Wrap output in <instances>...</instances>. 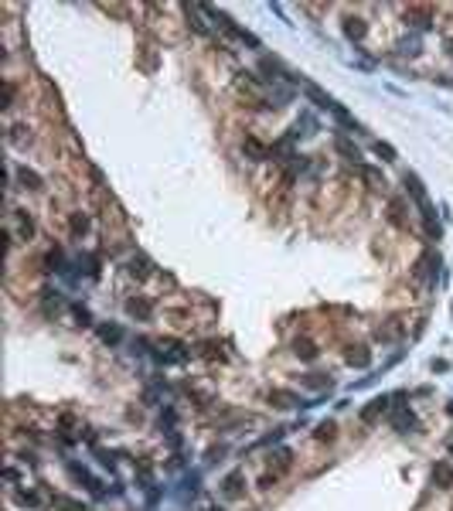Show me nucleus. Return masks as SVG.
<instances>
[{
    "label": "nucleus",
    "instance_id": "1",
    "mask_svg": "<svg viewBox=\"0 0 453 511\" xmlns=\"http://www.w3.org/2000/svg\"><path fill=\"white\" fill-rule=\"evenodd\" d=\"M11 238H21V242H31L34 238V222L27 212H21V208H14L11 212V232H7Z\"/></svg>",
    "mask_w": 453,
    "mask_h": 511
},
{
    "label": "nucleus",
    "instance_id": "2",
    "mask_svg": "<svg viewBox=\"0 0 453 511\" xmlns=\"http://www.w3.org/2000/svg\"><path fill=\"white\" fill-rule=\"evenodd\" d=\"M222 494H225L228 501H235V498H242V494H246V488H242V474H238V470H232V474L225 477V484H222Z\"/></svg>",
    "mask_w": 453,
    "mask_h": 511
},
{
    "label": "nucleus",
    "instance_id": "3",
    "mask_svg": "<svg viewBox=\"0 0 453 511\" xmlns=\"http://www.w3.org/2000/svg\"><path fill=\"white\" fill-rule=\"evenodd\" d=\"M344 34L354 38V41H361L365 38V21L361 17H344Z\"/></svg>",
    "mask_w": 453,
    "mask_h": 511
},
{
    "label": "nucleus",
    "instance_id": "4",
    "mask_svg": "<svg viewBox=\"0 0 453 511\" xmlns=\"http://www.w3.org/2000/svg\"><path fill=\"white\" fill-rule=\"evenodd\" d=\"M433 480H440V488H453V467L450 464H436L433 467Z\"/></svg>",
    "mask_w": 453,
    "mask_h": 511
},
{
    "label": "nucleus",
    "instance_id": "5",
    "mask_svg": "<svg viewBox=\"0 0 453 511\" xmlns=\"http://www.w3.org/2000/svg\"><path fill=\"white\" fill-rule=\"evenodd\" d=\"M307 96H310V99H314V102H317V106H320V109H330V113H334V106H338V102H334V99H330V96H324V92H320V89H317V85H307Z\"/></svg>",
    "mask_w": 453,
    "mask_h": 511
},
{
    "label": "nucleus",
    "instance_id": "6",
    "mask_svg": "<svg viewBox=\"0 0 453 511\" xmlns=\"http://www.w3.org/2000/svg\"><path fill=\"white\" fill-rule=\"evenodd\" d=\"M396 426H399V433H409V430H416V416L412 412H396Z\"/></svg>",
    "mask_w": 453,
    "mask_h": 511
},
{
    "label": "nucleus",
    "instance_id": "7",
    "mask_svg": "<svg viewBox=\"0 0 453 511\" xmlns=\"http://www.w3.org/2000/svg\"><path fill=\"white\" fill-rule=\"evenodd\" d=\"M126 314H133V317H150V304L147 300H130V304H126Z\"/></svg>",
    "mask_w": 453,
    "mask_h": 511
},
{
    "label": "nucleus",
    "instance_id": "8",
    "mask_svg": "<svg viewBox=\"0 0 453 511\" xmlns=\"http://www.w3.org/2000/svg\"><path fill=\"white\" fill-rule=\"evenodd\" d=\"M293 351L300 354V358H317V348H314V341H296Z\"/></svg>",
    "mask_w": 453,
    "mask_h": 511
},
{
    "label": "nucleus",
    "instance_id": "9",
    "mask_svg": "<svg viewBox=\"0 0 453 511\" xmlns=\"http://www.w3.org/2000/svg\"><path fill=\"white\" fill-rule=\"evenodd\" d=\"M242 150H249V154H252V160H262V157H266V150H262V143H259V140H252V136L246 140V143H242Z\"/></svg>",
    "mask_w": 453,
    "mask_h": 511
},
{
    "label": "nucleus",
    "instance_id": "10",
    "mask_svg": "<svg viewBox=\"0 0 453 511\" xmlns=\"http://www.w3.org/2000/svg\"><path fill=\"white\" fill-rule=\"evenodd\" d=\"M348 362H351V365H368V362H372V354H368L361 344H358V351H354V348L348 351Z\"/></svg>",
    "mask_w": 453,
    "mask_h": 511
},
{
    "label": "nucleus",
    "instance_id": "11",
    "mask_svg": "<svg viewBox=\"0 0 453 511\" xmlns=\"http://www.w3.org/2000/svg\"><path fill=\"white\" fill-rule=\"evenodd\" d=\"M17 174H21L24 188H31V191H38V188H41V177H38L34 170H17Z\"/></svg>",
    "mask_w": 453,
    "mask_h": 511
},
{
    "label": "nucleus",
    "instance_id": "12",
    "mask_svg": "<svg viewBox=\"0 0 453 511\" xmlns=\"http://www.w3.org/2000/svg\"><path fill=\"white\" fill-rule=\"evenodd\" d=\"M338 150H341V154H344L348 160H358V147H351L344 136H338Z\"/></svg>",
    "mask_w": 453,
    "mask_h": 511
},
{
    "label": "nucleus",
    "instance_id": "13",
    "mask_svg": "<svg viewBox=\"0 0 453 511\" xmlns=\"http://www.w3.org/2000/svg\"><path fill=\"white\" fill-rule=\"evenodd\" d=\"M334 430H338L334 423H320L317 426V440H334Z\"/></svg>",
    "mask_w": 453,
    "mask_h": 511
},
{
    "label": "nucleus",
    "instance_id": "14",
    "mask_svg": "<svg viewBox=\"0 0 453 511\" xmlns=\"http://www.w3.org/2000/svg\"><path fill=\"white\" fill-rule=\"evenodd\" d=\"M130 273H133V276H147V259H130Z\"/></svg>",
    "mask_w": 453,
    "mask_h": 511
},
{
    "label": "nucleus",
    "instance_id": "15",
    "mask_svg": "<svg viewBox=\"0 0 453 511\" xmlns=\"http://www.w3.org/2000/svg\"><path fill=\"white\" fill-rule=\"evenodd\" d=\"M85 228H89V218H85V215H75V218H72V232H75V235H82Z\"/></svg>",
    "mask_w": 453,
    "mask_h": 511
},
{
    "label": "nucleus",
    "instance_id": "16",
    "mask_svg": "<svg viewBox=\"0 0 453 511\" xmlns=\"http://www.w3.org/2000/svg\"><path fill=\"white\" fill-rule=\"evenodd\" d=\"M304 385H310V388H324V385H330V382H327V378H320V375H307Z\"/></svg>",
    "mask_w": 453,
    "mask_h": 511
},
{
    "label": "nucleus",
    "instance_id": "17",
    "mask_svg": "<svg viewBox=\"0 0 453 511\" xmlns=\"http://www.w3.org/2000/svg\"><path fill=\"white\" fill-rule=\"evenodd\" d=\"M269 399H276V406H293V396H290V392H273V396Z\"/></svg>",
    "mask_w": 453,
    "mask_h": 511
},
{
    "label": "nucleus",
    "instance_id": "18",
    "mask_svg": "<svg viewBox=\"0 0 453 511\" xmlns=\"http://www.w3.org/2000/svg\"><path fill=\"white\" fill-rule=\"evenodd\" d=\"M365 177H368L372 184H385V177H382V174H378L375 167H365Z\"/></svg>",
    "mask_w": 453,
    "mask_h": 511
},
{
    "label": "nucleus",
    "instance_id": "19",
    "mask_svg": "<svg viewBox=\"0 0 453 511\" xmlns=\"http://www.w3.org/2000/svg\"><path fill=\"white\" fill-rule=\"evenodd\" d=\"M375 150H378V154H382L385 160H396V150L388 147V143H375Z\"/></svg>",
    "mask_w": 453,
    "mask_h": 511
},
{
    "label": "nucleus",
    "instance_id": "20",
    "mask_svg": "<svg viewBox=\"0 0 453 511\" xmlns=\"http://www.w3.org/2000/svg\"><path fill=\"white\" fill-rule=\"evenodd\" d=\"M102 341H119V327H102Z\"/></svg>",
    "mask_w": 453,
    "mask_h": 511
},
{
    "label": "nucleus",
    "instance_id": "21",
    "mask_svg": "<svg viewBox=\"0 0 453 511\" xmlns=\"http://www.w3.org/2000/svg\"><path fill=\"white\" fill-rule=\"evenodd\" d=\"M450 450H453V436H450Z\"/></svg>",
    "mask_w": 453,
    "mask_h": 511
}]
</instances>
